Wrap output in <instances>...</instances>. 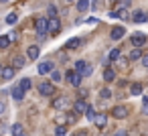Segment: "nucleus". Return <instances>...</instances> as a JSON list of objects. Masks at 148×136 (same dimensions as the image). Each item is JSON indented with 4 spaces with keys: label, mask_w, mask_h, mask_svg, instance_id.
Masks as SVG:
<instances>
[{
    "label": "nucleus",
    "mask_w": 148,
    "mask_h": 136,
    "mask_svg": "<svg viewBox=\"0 0 148 136\" xmlns=\"http://www.w3.org/2000/svg\"><path fill=\"white\" fill-rule=\"evenodd\" d=\"M10 43H12V41H10L8 35H0V49H6Z\"/></svg>",
    "instance_id": "393cba45"
},
{
    "label": "nucleus",
    "mask_w": 148,
    "mask_h": 136,
    "mask_svg": "<svg viewBox=\"0 0 148 136\" xmlns=\"http://www.w3.org/2000/svg\"><path fill=\"white\" fill-rule=\"evenodd\" d=\"M67 116H69V118H67V122H77V116H79V114H77V112L73 110V112H69Z\"/></svg>",
    "instance_id": "473e14b6"
},
{
    "label": "nucleus",
    "mask_w": 148,
    "mask_h": 136,
    "mask_svg": "<svg viewBox=\"0 0 148 136\" xmlns=\"http://www.w3.org/2000/svg\"><path fill=\"white\" fill-rule=\"evenodd\" d=\"M49 16H57V8H55L53 4L49 6Z\"/></svg>",
    "instance_id": "c9c22d12"
},
{
    "label": "nucleus",
    "mask_w": 148,
    "mask_h": 136,
    "mask_svg": "<svg viewBox=\"0 0 148 136\" xmlns=\"http://www.w3.org/2000/svg\"><path fill=\"white\" fill-rule=\"evenodd\" d=\"M136 59H142V51H140V47H136V49L130 51V61H136Z\"/></svg>",
    "instance_id": "4be33fe9"
},
{
    "label": "nucleus",
    "mask_w": 148,
    "mask_h": 136,
    "mask_svg": "<svg viewBox=\"0 0 148 136\" xmlns=\"http://www.w3.org/2000/svg\"><path fill=\"white\" fill-rule=\"evenodd\" d=\"M51 106H53L55 110H65V108H67V98H65V95H59V98H55V100L51 102Z\"/></svg>",
    "instance_id": "9d476101"
},
{
    "label": "nucleus",
    "mask_w": 148,
    "mask_h": 136,
    "mask_svg": "<svg viewBox=\"0 0 148 136\" xmlns=\"http://www.w3.org/2000/svg\"><path fill=\"white\" fill-rule=\"evenodd\" d=\"M114 136H130L126 130H118V132H114Z\"/></svg>",
    "instance_id": "e433bc0d"
},
{
    "label": "nucleus",
    "mask_w": 148,
    "mask_h": 136,
    "mask_svg": "<svg viewBox=\"0 0 148 136\" xmlns=\"http://www.w3.org/2000/svg\"><path fill=\"white\" fill-rule=\"evenodd\" d=\"M0 2H2V4H6V2H8V0H0Z\"/></svg>",
    "instance_id": "79ce46f5"
},
{
    "label": "nucleus",
    "mask_w": 148,
    "mask_h": 136,
    "mask_svg": "<svg viewBox=\"0 0 148 136\" xmlns=\"http://www.w3.org/2000/svg\"><path fill=\"white\" fill-rule=\"evenodd\" d=\"M39 91H41V95L51 98V95L55 93V85H53L51 81H41V83H39Z\"/></svg>",
    "instance_id": "20e7f679"
},
{
    "label": "nucleus",
    "mask_w": 148,
    "mask_h": 136,
    "mask_svg": "<svg viewBox=\"0 0 148 136\" xmlns=\"http://www.w3.org/2000/svg\"><path fill=\"white\" fill-rule=\"evenodd\" d=\"M0 71H2V65H0Z\"/></svg>",
    "instance_id": "c03bdc74"
},
{
    "label": "nucleus",
    "mask_w": 148,
    "mask_h": 136,
    "mask_svg": "<svg viewBox=\"0 0 148 136\" xmlns=\"http://www.w3.org/2000/svg\"><path fill=\"white\" fill-rule=\"evenodd\" d=\"M55 136H67V126H65V124H57Z\"/></svg>",
    "instance_id": "b1692460"
},
{
    "label": "nucleus",
    "mask_w": 148,
    "mask_h": 136,
    "mask_svg": "<svg viewBox=\"0 0 148 136\" xmlns=\"http://www.w3.org/2000/svg\"><path fill=\"white\" fill-rule=\"evenodd\" d=\"M47 29H49V33H51V35H57V33L61 31V23H59V19H57V16H51V19H49Z\"/></svg>",
    "instance_id": "423d86ee"
},
{
    "label": "nucleus",
    "mask_w": 148,
    "mask_h": 136,
    "mask_svg": "<svg viewBox=\"0 0 148 136\" xmlns=\"http://www.w3.org/2000/svg\"><path fill=\"white\" fill-rule=\"evenodd\" d=\"M53 69H55V65H53L51 61H41L39 67H37V71H39L41 75H47V73H51Z\"/></svg>",
    "instance_id": "6e6552de"
},
{
    "label": "nucleus",
    "mask_w": 148,
    "mask_h": 136,
    "mask_svg": "<svg viewBox=\"0 0 148 136\" xmlns=\"http://www.w3.org/2000/svg\"><path fill=\"white\" fill-rule=\"evenodd\" d=\"M118 57H120V49H112L110 51V61H118Z\"/></svg>",
    "instance_id": "7c9ffc66"
},
{
    "label": "nucleus",
    "mask_w": 148,
    "mask_h": 136,
    "mask_svg": "<svg viewBox=\"0 0 148 136\" xmlns=\"http://www.w3.org/2000/svg\"><path fill=\"white\" fill-rule=\"evenodd\" d=\"M116 63H118L120 67H128V59H120V57H118V61H116Z\"/></svg>",
    "instance_id": "f704fd0d"
},
{
    "label": "nucleus",
    "mask_w": 148,
    "mask_h": 136,
    "mask_svg": "<svg viewBox=\"0 0 148 136\" xmlns=\"http://www.w3.org/2000/svg\"><path fill=\"white\" fill-rule=\"evenodd\" d=\"M130 41H132L134 47H142V45L148 41V37H146L144 33H132V39H130Z\"/></svg>",
    "instance_id": "0eeeda50"
},
{
    "label": "nucleus",
    "mask_w": 148,
    "mask_h": 136,
    "mask_svg": "<svg viewBox=\"0 0 148 136\" xmlns=\"http://www.w3.org/2000/svg\"><path fill=\"white\" fill-rule=\"evenodd\" d=\"M12 98H14V102H23L25 100V89L21 87V85H16V87H12Z\"/></svg>",
    "instance_id": "dca6fc26"
},
{
    "label": "nucleus",
    "mask_w": 148,
    "mask_h": 136,
    "mask_svg": "<svg viewBox=\"0 0 148 136\" xmlns=\"http://www.w3.org/2000/svg\"><path fill=\"white\" fill-rule=\"evenodd\" d=\"M99 98H103V100H110V98H112V91H110L108 87H103V89H99Z\"/></svg>",
    "instance_id": "c85d7f7f"
},
{
    "label": "nucleus",
    "mask_w": 148,
    "mask_h": 136,
    "mask_svg": "<svg viewBox=\"0 0 148 136\" xmlns=\"http://www.w3.org/2000/svg\"><path fill=\"white\" fill-rule=\"evenodd\" d=\"M73 110H75L79 116H83V114L87 112V102H85V100H75V102H73Z\"/></svg>",
    "instance_id": "1a4fd4ad"
},
{
    "label": "nucleus",
    "mask_w": 148,
    "mask_h": 136,
    "mask_svg": "<svg viewBox=\"0 0 148 136\" xmlns=\"http://www.w3.org/2000/svg\"><path fill=\"white\" fill-rule=\"evenodd\" d=\"M130 91H132V95H140L142 93V85L140 83H132L130 85Z\"/></svg>",
    "instance_id": "a878e982"
},
{
    "label": "nucleus",
    "mask_w": 148,
    "mask_h": 136,
    "mask_svg": "<svg viewBox=\"0 0 148 136\" xmlns=\"http://www.w3.org/2000/svg\"><path fill=\"white\" fill-rule=\"evenodd\" d=\"M124 35H126V29H124V27H114L112 33H110V37H112L114 41H120Z\"/></svg>",
    "instance_id": "ddd939ff"
},
{
    "label": "nucleus",
    "mask_w": 148,
    "mask_h": 136,
    "mask_svg": "<svg viewBox=\"0 0 148 136\" xmlns=\"http://www.w3.org/2000/svg\"><path fill=\"white\" fill-rule=\"evenodd\" d=\"M103 79L110 83V81H114L116 79V71H114V67H108L106 71H103Z\"/></svg>",
    "instance_id": "6ab92c4d"
},
{
    "label": "nucleus",
    "mask_w": 148,
    "mask_h": 136,
    "mask_svg": "<svg viewBox=\"0 0 148 136\" xmlns=\"http://www.w3.org/2000/svg\"><path fill=\"white\" fill-rule=\"evenodd\" d=\"M65 79H67V83H71L73 87H79V85H81V81H83V75H79L75 69H71V71H67V73H65Z\"/></svg>",
    "instance_id": "f03ea898"
},
{
    "label": "nucleus",
    "mask_w": 148,
    "mask_h": 136,
    "mask_svg": "<svg viewBox=\"0 0 148 136\" xmlns=\"http://www.w3.org/2000/svg\"><path fill=\"white\" fill-rule=\"evenodd\" d=\"M51 79H53V81H55V83H57V81H61V73H59V71H55V69H53V71H51Z\"/></svg>",
    "instance_id": "2f4dec72"
},
{
    "label": "nucleus",
    "mask_w": 148,
    "mask_h": 136,
    "mask_svg": "<svg viewBox=\"0 0 148 136\" xmlns=\"http://www.w3.org/2000/svg\"><path fill=\"white\" fill-rule=\"evenodd\" d=\"M128 114H130L128 106H116V108L112 110V116H114V118H118V120H124V118H128Z\"/></svg>",
    "instance_id": "39448f33"
},
{
    "label": "nucleus",
    "mask_w": 148,
    "mask_h": 136,
    "mask_svg": "<svg viewBox=\"0 0 148 136\" xmlns=\"http://www.w3.org/2000/svg\"><path fill=\"white\" fill-rule=\"evenodd\" d=\"M25 61H27L25 57H21V55H16V57L12 59V67H14V69H23V67H25Z\"/></svg>",
    "instance_id": "a211bd4d"
},
{
    "label": "nucleus",
    "mask_w": 148,
    "mask_h": 136,
    "mask_svg": "<svg viewBox=\"0 0 148 136\" xmlns=\"http://www.w3.org/2000/svg\"><path fill=\"white\" fill-rule=\"evenodd\" d=\"M144 114H148V102L144 104Z\"/></svg>",
    "instance_id": "a19ab883"
},
{
    "label": "nucleus",
    "mask_w": 148,
    "mask_h": 136,
    "mask_svg": "<svg viewBox=\"0 0 148 136\" xmlns=\"http://www.w3.org/2000/svg\"><path fill=\"white\" fill-rule=\"evenodd\" d=\"M130 19H132L134 23H146V21H148V14H146L144 10H136V12L130 14Z\"/></svg>",
    "instance_id": "f8f14e48"
},
{
    "label": "nucleus",
    "mask_w": 148,
    "mask_h": 136,
    "mask_svg": "<svg viewBox=\"0 0 148 136\" xmlns=\"http://www.w3.org/2000/svg\"><path fill=\"white\" fill-rule=\"evenodd\" d=\"M75 71L79 73V75H83V77H87V75H91V65L87 63V61H77L75 63Z\"/></svg>",
    "instance_id": "7ed1b4c3"
},
{
    "label": "nucleus",
    "mask_w": 148,
    "mask_h": 136,
    "mask_svg": "<svg viewBox=\"0 0 148 136\" xmlns=\"http://www.w3.org/2000/svg\"><path fill=\"white\" fill-rule=\"evenodd\" d=\"M4 110H6V106H4V102H0V116L4 114Z\"/></svg>",
    "instance_id": "58836bf2"
},
{
    "label": "nucleus",
    "mask_w": 148,
    "mask_h": 136,
    "mask_svg": "<svg viewBox=\"0 0 148 136\" xmlns=\"http://www.w3.org/2000/svg\"><path fill=\"white\" fill-rule=\"evenodd\" d=\"M75 136H87V134H85V130H79V132H75Z\"/></svg>",
    "instance_id": "ea45409f"
},
{
    "label": "nucleus",
    "mask_w": 148,
    "mask_h": 136,
    "mask_svg": "<svg viewBox=\"0 0 148 136\" xmlns=\"http://www.w3.org/2000/svg\"><path fill=\"white\" fill-rule=\"evenodd\" d=\"M85 118H87V120H91V122H93V118H95V110H93V108H91V106H87V112H85Z\"/></svg>",
    "instance_id": "c756f323"
},
{
    "label": "nucleus",
    "mask_w": 148,
    "mask_h": 136,
    "mask_svg": "<svg viewBox=\"0 0 148 136\" xmlns=\"http://www.w3.org/2000/svg\"><path fill=\"white\" fill-rule=\"evenodd\" d=\"M12 134H14V136H25L23 126H21V124H14V126H12Z\"/></svg>",
    "instance_id": "cd10ccee"
},
{
    "label": "nucleus",
    "mask_w": 148,
    "mask_h": 136,
    "mask_svg": "<svg viewBox=\"0 0 148 136\" xmlns=\"http://www.w3.org/2000/svg\"><path fill=\"white\" fill-rule=\"evenodd\" d=\"M79 47H81V39H77V37H73V39H69V41L65 43V49H67V51L79 49Z\"/></svg>",
    "instance_id": "4468645a"
},
{
    "label": "nucleus",
    "mask_w": 148,
    "mask_h": 136,
    "mask_svg": "<svg viewBox=\"0 0 148 136\" xmlns=\"http://www.w3.org/2000/svg\"><path fill=\"white\" fill-rule=\"evenodd\" d=\"M0 136H2V134H0Z\"/></svg>",
    "instance_id": "a18cd8bd"
},
{
    "label": "nucleus",
    "mask_w": 148,
    "mask_h": 136,
    "mask_svg": "<svg viewBox=\"0 0 148 136\" xmlns=\"http://www.w3.org/2000/svg\"><path fill=\"white\" fill-rule=\"evenodd\" d=\"M14 73H16L14 67H2V71H0V77H2L4 81H10V79L14 77Z\"/></svg>",
    "instance_id": "9b49d317"
},
{
    "label": "nucleus",
    "mask_w": 148,
    "mask_h": 136,
    "mask_svg": "<svg viewBox=\"0 0 148 136\" xmlns=\"http://www.w3.org/2000/svg\"><path fill=\"white\" fill-rule=\"evenodd\" d=\"M89 0H79V2H77V10L79 12H85V10H89Z\"/></svg>",
    "instance_id": "412c9836"
},
{
    "label": "nucleus",
    "mask_w": 148,
    "mask_h": 136,
    "mask_svg": "<svg viewBox=\"0 0 148 136\" xmlns=\"http://www.w3.org/2000/svg\"><path fill=\"white\" fill-rule=\"evenodd\" d=\"M39 55H41V49H39L37 45H31V47L27 49V57H29V59L35 61V59H39Z\"/></svg>",
    "instance_id": "2eb2a0df"
},
{
    "label": "nucleus",
    "mask_w": 148,
    "mask_h": 136,
    "mask_svg": "<svg viewBox=\"0 0 148 136\" xmlns=\"http://www.w3.org/2000/svg\"><path fill=\"white\" fill-rule=\"evenodd\" d=\"M55 122H57V124H65V126H67V116H57V118H55Z\"/></svg>",
    "instance_id": "72a5a7b5"
},
{
    "label": "nucleus",
    "mask_w": 148,
    "mask_h": 136,
    "mask_svg": "<svg viewBox=\"0 0 148 136\" xmlns=\"http://www.w3.org/2000/svg\"><path fill=\"white\" fill-rule=\"evenodd\" d=\"M116 14H118L120 21H130V12H128V8H120V10H116Z\"/></svg>",
    "instance_id": "aec40b11"
},
{
    "label": "nucleus",
    "mask_w": 148,
    "mask_h": 136,
    "mask_svg": "<svg viewBox=\"0 0 148 136\" xmlns=\"http://www.w3.org/2000/svg\"><path fill=\"white\" fill-rule=\"evenodd\" d=\"M16 21H18V14H16V12H10V14L6 16V25H14Z\"/></svg>",
    "instance_id": "bb28decb"
},
{
    "label": "nucleus",
    "mask_w": 148,
    "mask_h": 136,
    "mask_svg": "<svg viewBox=\"0 0 148 136\" xmlns=\"http://www.w3.org/2000/svg\"><path fill=\"white\" fill-rule=\"evenodd\" d=\"M18 85H21V87H23V89H25V91H29V89H31V87H33V81H31V79H29V77H23V79H21V83H18Z\"/></svg>",
    "instance_id": "5701e85b"
},
{
    "label": "nucleus",
    "mask_w": 148,
    "mask_h": 136,
    "mask_svg": "<svg viewBox=\"0 0 148 136\" xmlns=\"http://www.w3.org/2000/svg\"><path fill=\"white\" fill-rule=\"evenodd\" d=\"M47 25H49V19H45V16H39V19L35 21V29H37L39 39H45V37H47V33H49Z\"/></svg>",
    "instance_id": "f257e3e1"
},
{
    "label": "nucleus",
    "mask_w": 148,
    "mask_h": 136,
    "mask_svg": "<svg viewBox=\"0 0 148 136\" xmlns=\"http://www.w3.org/2000/svg\"><path fill=\"white\" fill-rule=\"evenodd\" d=\"M142 63H144V67H148V55H142Z\"/></svg>",
    "instance_id": "4c0bfd02"
},
{
    "label": "nucleus",
    "mask_w": 148,
    "mask_h": 136,
    "mask_svg": "<svg viewBox=\"0 0 148 136\" xmlns=\"http://www.w3.org/2000/svg\"><path fill=\"white\" fill-rule=\"evenodd\" d=\"M67 2H73V0H67Z\"/></svg>",
    "instance_id": "37998d69"
},
{
    "label": "nucleus",
    "mask_w": 148,
    "mask_h": 136,
    "mask_svg": "<svg viewBox=\"0 0 148 136\" xmlns=\"http://www.w3.org/2000/svg\"><path fill=\"white\" fill-rule=\"evenodd\" d=\"M93 122H95V126H97V128H103V126L108 124V118H106L103 114H95V118H93Z\"/></svg>",
    "instance_id": "f3484780"
}]
</instances>
